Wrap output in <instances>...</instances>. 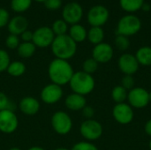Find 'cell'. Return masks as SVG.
<instances>
[{
  "label": "cell",
  "mask_w": 151,
  "mask_h": 150,
  "mask_svg": "<svg viewBox=\"0 0 151 150\" xmlns=\"http://www.w3.org/2000/svg\"><path fill=\"white\" fill-rule=\"evenodd\" d=\"M73 73V68L67 60L55 58L50 63L48 67V75L51 83L60 87L69 84Z\"/></svg>",
  "instance_id": "cell-1"
},
{
  "label": "cell",
  "mask_w": 151,
  "mask_h": 150,
  "mask_svg": "<svg viewBox=\"0 0 151 150\" xmlns=\"http://www.w3.org/2000/svg\"><path fill=\"white\" fill-rule=\"evenodd\" d=\"M50 48L56 58L67 61L77 52V43L67 34L55 36Z\"/></svg>",
  "instance_id": "cell-2"
},
{
  "label": "cell",
  "mask_w": 151,
  "mask_h": 150,
  "mask_svg": "<svg viewBox=\"0 0 151 150\" xmlns=\"http://www.w3.org/2000/svg\"><path fill=\"white\" fill-rule=\"evenodd\" d=\"M69 86L73 93L87 95L92 93L96 87V81L91 74L86 73L83 71L75 72L69 82Z\"/></svg>",
  "instance_id": "cell-3"
},
{
  "label": "cell",
  "mask_w": 151,
  "mask_h": 150,
  "mask_svg": "<svg viewBox=\"0 0 151 150\" xmlns=\"http://www.w3.org/2000/svg\"><path fill=\"white\" fill-rule=\"evenodd\" d=\"M142 28L141 19L134 15L127 14L123 16L118 22L116 34H121L125 36H132L136 34Z\"/></svg>",
  "instance_id": "cell-4"
},
{
  "label": "cell",
  "mask_w": 151,
  "mask_h": 150,
  "mask_svg": "<svg viewBox=\"0 0 151 150\" xmlns=\"http://www.w3.org/2000/svg\"><path fill=\"white\" fill-rule=\"evenodd\" d=\"M51 126L58 134L66 135L73 128L72 118L63 111H56L51 117Z\"/></svg>",
  "instance_id": "cell-5"
},
{
  "label": "cell",
  "mask_w": 151,
  "mask_h": 150,
  "mask_svg": "<svg viewBox=\"0 0 151 150\" xmlns=\"http://www.w3.org/2000/svg\"><path fill=\"white\" fill-rule=\"evenodd\" d=\"M80 133L87 141H94L100 139L104 133L103 126L95 119H86L80 126Z\"/></svg>",
  "instance_id": "cell-6"
},
{
  "label": "cell",
  "mask_w": 151,
  "mask_h": 150,
  "mask_svg": "<svg viewBox=\"0 0 151 150\" xmlns=\"http://www.w3.org/2000/svg\"><path fill=\"white\" fill-rule=\"evenodd\" d=\"M127 102L133 109H143L150 103L149 91L141 87H134L128 91Z\"/></svg>",
  "instance_id": "cell-7"
},
{
  "label": "cell",
  "mask_w": 151,
  "mask_h": 150,
  "mask_svg": "<svg viewBox=\"0 0 151 150\" xmlns=\"http://www.w3.org/2000/svg\"><path fill=\"white\" fill-rule=\"evenodd\" d=\"M55 34L51 27L43 26L36 28L33 32V40L32 42L38 48H48L51 46Z\"/></svg>",
  "instance_id": "cell-8"
},
{
  "label": "cell",
  "mask_w": 151,
  "mask_h": 150,
  "mask_svg": "<svg viewBox=\"0 0 151 150\" xmlns=\"http://www.w3.org/2000/svg\"><path fill=\"white\" fill-rule=\"evenodd\" d=\"M109 17H110V12L108 9L101 4H96L91 7L87 15L88 22L91 27H101L108 21Z\"/></svg>",
  "instance_id": "cell-9"
},
{
  "label": "cell",
  "mask_w": 151,
  "mask_h": 150,
  "mask_svg": "<svg viewBox=\"0 0 151 150\" xmlns=\"http://www.w3.org/2000/svg\"><path fill=\"white\" fill-rule=\"evenodd\" d=\"M83 16V8L77 2L67 3L62 10V19L67 23L72 25L78 24Z\"/></svg>",
  "instance_id": "cell-10"
},
{
  "label": "cell",
  "mask_w": 151,
  "mask_h": 150,
  "mask_svg": "<svg viewBox=\"0 0 151 150\" xmlns=\"http://www.w3.org/2000/svg\"><path fill=\"white\" fill-rule=\"evenodd\" d=\"M112 116L117 123L126 126L130 124L134 119V109L126 102L116 103L112 109Z\"/></svg>",
  "instance_id": "cell-11"
},
{
  "label": "cell",
  "mask_w": 151,
  "mask_h": 150,
  "mask_svg": "<svg viewBox=\"0 0 151 150\" xmlns=\"http://www.w3.org/2000/svg\"><path fill=\"white\" fill-rule=\"evenodd\" d=\"M19 126V119L13 111L5 110L0 111V132L3 133H12Z\"/></svg>",
  "instance_id": "cell-12"
},
{
  "label": "cell",
  "mask_w": 151,
  "mask_h": 150,
  "mask_svg": "<svg viewBox=\"0 0 151 150\" xmlns=\"http://www.w3.org/2000/svg\"><path fill=\"white\" fill-rule=\"evenodd\" d=\"M63 88L62 87L50 83L46 85L41 91L40 98L46 104H55L58 103L63 97Z\"/></svg>",
  "instance_id": "cell-13"
},
{
  "label": "cell",
  "mask_w": 151,
  "mask_h": 150,
  "mask_svg": "<svg viewBox=\"0 0 151 150\" xmlns=\"http://www.w3.org/2000/svg\"><path fill=\"white\" fill-rule=\"evenodd\" d=\"M118 65L120 72L125 75H134L138 72L140 67L135 56L130 53L122 54L119 58Z\"/></svg>",
  "instance_id": "cell-14"
},
{
  "label": "cell",
  "mask_w": 151,
  "mask_h": 150,
  "mask_svg": "<svg viewBox=\"0 0 151 150\" xmlns=\"http://www.w3.org/2000/svg\"><path fill=\"white\" fill-rule=\"evenodd\" d=\"M114 55V50L111 45L107 42H101L92 50V58H94L98 64H105L110 62Z\"/></svg>",
  "instance_id": "cell-15"
},
{
  "label": "cell",
  "mask_w": 151,
  "mask_h": 150,
  "mask_svg": "<svg viewBox=\"0 0 151 150\" xmlns=\"http://www.w3.org/2000/svg\"><path fill=\"white\" fill-rule=\"evenodd\" d=\"M28 25L29 22L26 17L22 15H16L12 19H10L7 27L11 34H15L19 36L23 32L27 30Z\"/></svg>",
  "instance_id": "cell-16"
},
{
  "label": "cell",
  "mask_w": 151,
  "mask_h": 150,
  "mask_svg": "<svg viewBox=\"0 0 151 150\" xmlns=\"http://www.w3.org/2000/svg\"><path fill=\"white\" fill-rule=\"evenodd\" d=\"M40 107L39 101L33 96L23 97L19 103V111L27 116H35L39 111Z\"/></svg>",
  "instance_id": "cell-17"
},
{
  "label": "cell",
  "mask_w": 151,
  "mask_h": 150,
  "mask_svg": "<svg viewBox=\"0 0 151 150\" xmlns=\"http://www.w3.org/2000/svg\"><path fill=\"white\" fill-rule=\"evenodd\" d=\"M65 104L68 110L73 111H82V109L87 105V100L83 95L72 93L65 97Z\"/></svg>",
  "instance_id": "cell-18"
},
{
  "label": "cell",
  "mask_w": 151,
  "mask_h": 150,
  "mask_svg": "<svg viewBox=\"0 0 151 150\" xmlns=\"http://www.w3.org/2000/svg\"><path fill=\"white\" fill-rule=\"evenodd\" d=\"M68 35L76 42L80 43L84 42L87 39L88 36V31L87 29L81 24H74L70 27L68 29Z\"/></svg>",
  "instance_id": "cell-19"
},
{
  "label": "cell",
  "mask_w": 151,
  "mask_h": 150,
  "mask_svg": "<svg viewBox=\"0 0 151 150\" xmlns=\"http://www.w3.org/2000/svg\"><path fill=\"white\" fill-rule=\"evenodd\" d=\"M134 56L140 65L151 66V47H141L140 49H138Z\"/></svg>",
  "instance_id": "cell-20"
},
{
  "label": "cell",
  "mask_w": 151,
  "mask_h": 150,
  "mask_svg": "<svg viewBox=\"0 0 151 150\" xmlns=\"http://www.w3.org/2000/svg\"><path fill=\"white\" fill-rule=\"evenodd\" d=\"M87 39L94 45H97L104 42V31L101 27H91L88 31Z\"/></svg>",
  "instance_id": "cell-21"
},
{
  "label": "cell",
  "mask_w": 151,
  "mask_h": 150,
  "mask_svg": "<svg viewBox=\"0 0 151 150\" xmlns=\"http://www.w3.org/2000/svg\"><path fill=\"white\" fill-rule=\"evenodd\" d=\"M35 50H36V47L32 42H22L19 43L17 49L18 55L22 58H30L31 57L34 56Z\"/></svg>",
  "instance_id": "cell-22"
},
{
  "label": "cell",
  "mask_w": 151,
  "mask_h": 150,
  "mask_svg": "<svg viewBox=\"0 0 151 150\" xmlns=\"http://www.w3.org/2000/svg\"><path fill=\"white\" fill-rule=\"evenodd\" d=\"M144 0H119L120 7L127 12H135L142 9Z\"/></svg>",
  "instance_id": "cell-23"
},
{
  "label": "cell",
  "mask_w": 151,
  "mask_h": 150,
  "mask_svg": "<svg viewBox=\"0 0 151 150\" xmlns=\"http://www.w3.org/2000/svg\"><path fill=\"white\" fill-rule=\"evenodd\" d=\"M26 65L23 62L13 61L10 63L6 72L12 77H20L26 72Z\"/></svg>",
  "instance_id": "cell-24"
},
{
  "label": "cell",
  "mask_w": 151,
  "mask_h": 150,
  "mask_svg": "<svg viewBox=\"0 0 151 150\" xmlns=\"http://www.w3.org/2000/svg\"><path fill=\"white\" fill-rule=\"evenodd\" d=\"M33 0H11V9L16 13L27 11L32 5Z\"/></svg>",
  "instance_id": "cell-25"
},
{
  "label": "cell",
  "mask_w": 151,
  "mask_h": 150,
  "mask_svg": "<svg viewBox=\"0 0 151 150\" xmlns=\"http://www.w3.org/2000/svg\"><path fill=\"white\" fill-rule=\"evenodd\" d=\"M127 94L128 91L126 88H124L121 85L116 86L113 88L111 91V98L116 103H125V101L127 100Z\"/></svg>",
  "instance_id": "cell-26"
},
{
  "label": "cell",
  "mask_w": 151,
  "mask_h": 150,
  "mask_svg": "<svg viewBox=\"0 0 151 150\" xmlns=\"http://www.w3.org/2000/svg\"><path fill=\"white\" fill-rule=\"evenodd\" d=\"M51 29L55 36H58V35L66 34L69 28H68V24L63 19H58L52 23Z\"/></svg>",
  "instance_id": "cell-27"
},
{
  "label": "cell",
  "mask_w": 151,
  "mask_h": 150,
  "mask_svg": "<svg viewBox=\"0 0 151 150\" xmlns=\"http://www.w3.org/2000/svg\"><path fill=\"white\" fill-rule=\"evenodd\" d=\"M98 65L99 64L92 57L90 58H88L86 59L83 64H82V71L86 73H88V74H93L95 73L97 69H98Z\"/></svg>",
  "instance_id": "cell-28"
},
{
  "label": "cell",
  "mask_w": 151,
  "mask_h": 150,
  "mask_svg": "<svg viewBox=\"0 0 151 150\" xmlns=\"http://www.w3.org/2000/svg\"><path fill=\"white\" fill-rule=\"evenodd\" d=\"M114 42H115L116 47L119 50H121V51L127 50L130 47V41H129L128 37L127 36H125V35L117 34L116 37H115Z\"/></svg>",
  "instance_id": "cell-29"
},
{
  "label": "cell",
  "mask_w": 151,
  "mask_h": 150,
  "mask_svg": "<svg viewBox=\"0 0 151 150\" xmlns=\"http://www.w3.org/2000/svg\"><path fill=\"white\" fill-rule=\"evenodd\" d=\"M11 63L10 56L9 53L3 50L0 49V72H5Z\"/></svg>",
  "instance_id": "cell-30"
},
{
  "label": "cell",
  "mask_w": 151,
  "mask_h": 150,
  "mask_svg": "<svg viewBox=\"0 0 151 150\" xmlns=\"http://www.w3.org/2000/svg\"><path fill=\"white\" fill-rule=\"evenodd\" d=\"M15 107L13 103L10 101L9 97L4 92H0V111L5 110L13 111Z\"/></svg>",
  "instance_id": "cell-31"
},
{
  "label": "cell",
  "mask_w": 151,
  "mask_h": 150,
  "mask_svg": "<svg viewBox=\"0 0 151 150\" xmlns=\"http://www.w3.org/2000/svg\"><path fill=\"white\" fill-rule=\"evenodd\" d=\"M20 43L19 37L15 34H9L5 39V46L10 50H17Z\"/></svg>",
  "instance_id": "cell-32"
},
{
  "label": "cell",
  "mask_w": 151,
  "mask_h": 150,
  "mask_svg": "<svg viewBox=\"0 0 151 150\" xmlns=\"http://www.w3.org/2000/svg\"><path fill=\"white\" fill-rule=\"evenodd\" d=\"M71 150H99L98 148L89 141H80L73 145Z\"/></svg>",
  "instance_id": "cell-33"
},
{
  "label": "cell",
  "mask_w": 151,
  "mask_h": 150,
  "mask_svg": "<svg viewBox=\"0 0 151 150\" xmlns=\"http://www.w3.org/2000/svg\"><path fill=\"white\" fill-rule=\"evenodd\" d=\"M134 84H135V81H134L133 75H125L121 80V86L124 88H126L127 91L134 88Z\"/></svg>",
  "instance_id": "cell-34"
},
{
  "label": "cell",
  "mask_w": 151,
  "mask_h": 150,
  "mask_svg": "<svg viewBox=\"0 0 151 150\" xmlns=\"http://www.w3.org/2000/svg\"><path fill=\"white\" fill-rule=\"evenodd\" d=\"M44 6L50 11H57L61 8L63 2L62 0H45L43 2Z\"/></svg>",
  "instance_id": "cell-35"
},
{
  "label": "cell",
  "mask_w": 151,
  "mask_h": 150,
  "mask_svg": "<svg viewBox=\"0 0 151 150\" xmlns=\"http://www.w3.org/2000/svg\"><path fill=\"white\" fill-rule=\"evenodd\" d=\"M10 13L4 8H0V28L8 25L10 20Z\"/></svg>",
  "instance_id": "cell-36"
},
{
  "label": "cell",
  "mask_w": 151,
  "mask_h": 150,
  "mask_svg": "<svg viewBox=\"0 0 151 150\" xmlns=\"http://www.w3.org/2000/svg\"><path fill=\"white\" fill-rule=\"evenodd\" d=\"M82 115L84 118H86L87 119H92V118L95 115V110L92 106L89 105H86L83 109H82Z\"/></svg>",
  "instance_id": "cell-37"
},
{
  "label": "cell",
  "mask_w": 151,
  "mask_h": 150,
  "mask_svg": "<svg viewBox=\"0 0 151 150\" xmlns=\"http://www.w3.org/2000/svg\"><path fill=\"white\" fill-rule=\"evenodd\" d=\"M20 38H21L22 42H32V40H33V32L27 29V30H26L25 32H23L20 34Z\"/></svg>",
  "instance_id": "cell-38"
},
{
  "label": "cell",
  "mask_w": 151,
  "mask_h": 150,
  "mask_svg": "<svg viewBox=\"0 0 151 150\" xmlns=\"http://www.w3.org/2000/svg\"><path fill=\"white\" fill-rule=\"evenodd\" d=\"M144 130H145V133L151 137V118L149 119L147 121V123L145 124V126H144Z\"/></svg>",
  "instance_id": "cell-39"
},
{
  "label": "cell",
  "mask_w": 151,
  "mask_h": 150,
  "mask_svg": "<svg viewBox=\"0 0 151 150\" xmlns=\"http://www.w3.org/2000/svg\"><path fill=\"white\" fill-rule=\"evenodd\" d=\"M142 9L143 11H149L150 10V5L149 4H147V3H144L143 5H142Z\"/></svg>",
  "instance_id": "cell-40"
},
{
  "label": "cell",
  "mask_w": 151,
  "mask_h": 150,
  "mask_svg": "<svg viewBox=\"0 0 151 150\" xmlns=\"http://www.w3.org/2000/svg\"><path fill=\"white\" fill-rule=\"evenodd\" d=\"M27 150H46L44 149L43 148H42V147H38V146H34V147H31V148H29Z\"/></svg>",
  "instance_id": "cell-41"
},
{
  "label": "cell",
  "mask_w": 151,
  "mask_h": 150,
  "mask_svg": "<svg viewBox=\"0 0 151 150\" xmlns=\"http://www.w3.org/2000/svg\"><path fill=\"white\" fill-rule=\"evenodd\" d=\"M54 150H71V149H67V148H63V147H61V148H57V149H55Z\"/></svg>",
  "instance_id": "cell-42"
},
{
  "label": "cell",
  "mask_w": 151,
  "mask_h": 150,
  "mask_svg": "<svg viewBox=\"0 0 151 150\" xmlns=\"http://www.w3.org/2000/svg\"><path fill=\"white\" fill-rule=\"evenodd\" d=\"M9 150H21L19 148H17V147H13V148H11Z\"/></svg>",
  "instance_id": "cell-43"
},
{
  "label": "cell",
  "mask_w": 151,
  "mask_h": 150,
  "mask_svg": "<svg viewBox=\"0 0 151 150\" xmlns=\"http://www.w3.org/2000/svg\"><path fill=\"white\" fill-rule=\"evenodd\" d=\"M34 1H35V2H38V3H43L45 0H34Z\"/></svg>",
  "instance_id": "cell-44"
},
{
  "label": "cell",
  "mask_w": 151,
  "mask_h": 150,
  "mask_svg": "<svg viewBox=\"0 0 151 150\" xmlns=\"http://www.w3.org/2000/svg\"><path fill=\"white\" fill-rule=\"evenodd\" d=\"M149 97H150V102L151 103V91L149 92Z\"/></svg>",
  "instance_id": "cell-45"
},
{
  "label": "cell",
  "mask_w": 151,
  "mask_h": 150,
  "mask_svg": "<svg viewBox=\"0 0 151 150\" xmlns=\"http://www.w3.org/2000/svg\"><path fill=\"white\" fill-rule=\"evenodd\" d=\"M149 148H150V150H151V140L150 141V143H149Z\"/></svg>",
  "instance_id": "cell-46"
}]
</instances>
